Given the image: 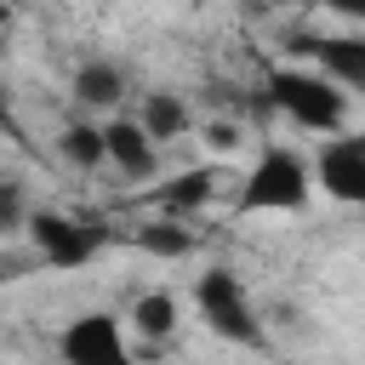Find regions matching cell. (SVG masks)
<instances>
[{
  "mask_svg": "<svg viewBox=\"0 0 365 365\" xmlns=\"http://www.w3.org/2000/svg\"><path fill=\"white\" fill-rule=\"evenodd\" d=\"M314 200V171L297 148L274 143L251 160V171L234 188V217H297Z\"/></svg>",
  "mask_w": 365,
  "mask_h": 365,
  "instance_id": "6da1fadb",
  "label": "cell"
},
{
  "mask_svg": "<svg viewBox=\"0 0 365 365\" xmlns=\"http://www.w3.org/2000/svg\"><path fill=\"white\" fill-rule=\"evenodd\" d=\"M262 103L274 114H285L297 131H342L348 114H354V97L319 74V68H268V86H262Z\"/></svg>",
  "mask_w": 365,
  "mask_h": 365,
  "instance_id": "7a4b0ae2",
  "label": "cell"
},
{
  "mask_svg": "<svg viewBox=\"0 0 365 365\" xmlns=\"http://www.w3.org/2000/svg\"><path fill=\"white\" fill-rule=\"evenodd\" d=\"M23 234H29V245H34V257L46 262V268H57V274H74V268H86L114 234H108V217H97V211H34L29 205V217H23Z\"/></svg>",
  "mask_w": 365,
  "mask_h": 365,
  "instance_id": "3957f363",
  "label": "cell"
},
{
  "mask_svg": "<svg viewBox=\"0 0 365 365\" xmlns=\"http://www.w3.org/2000/svg\"><path fill=\"white\" fill-rule=\"evenodd\" d=\"M194 314L205 319V331H211V336H222V342H234V348H262L257 302H251L245 279H240L228 262L200 268V279H194Z\"/></svg>",
  "mask_w": 365,
  "mask_h": 365,
  "instance_id": "277c9868",
  "label": "cell"
},
{
  "mask_svg": "<svg viewBox=\"0 0 365 365\" xmlns=\"http://www.w3.org/2000/svg\"><path fill=\"white\" fill-rule=\"evenodd\" d=\"M314 188L336 205H365V137H354L348 125L342 131H325L319 154H314Z\"/></svg>",
  "mask_w": 365,
  "mask_h": 365,
  "instance_id": "5b68a950",
  "label": "cell"
},
{
  "mask_svg": "<svg viewBox=\"0 0 365 365\" xmlns=\"http://www.w3.org/2000/svg\"><path fill=\"white\" fill-rule=\"evenodd\" d=\"M57 354L68 365H125L131 359V342H125V325L108 308H86V314H74L57 331Z\"/></svg>",
  "mask_w": 365,
  "mask_h": 365,
  "instance_id": "8992f818",
  "label": "cell"
},
{
  "mask_svg": "<svg viewBox=\"0 0 365 365\" xmlns=\"http://www.w3.org/2000/svg\"><path fill=\"white\" fill-rule=\"evenodd\" d=\"M291 51H302L342 91H359L365 86V34H291Z\"/></svg>",
  "mask_w": 365,
  "mask_h": 365,
  "instance_id": "52a82bcc",
  "label": "cell"
},
{
  "mask_svg": "<svg viewBox=\"0 0 365 365\" xmlns=\"http://www.w3.org/2000/svg\"><path fill=\"white\" fill-rule=\"evenodd\" d=\"M103 165H114L125 182H148L160 171V143L131 114H114V120H103Z\"/></svg>",
  "mask_w": 365,
  "mask_h": 365,
  "instance_id": "ba28073f",
  "label": "cell"
},
{
  "mask_svg": "<svg viewBox=\"0 0 365 365\" xmlns=\"http://www.w3.org/2000/svg\"><path fill=\"white\" fill-rule=\"evenodd\" d=\"M217 188H222V171L205 160V165H188V171L154 182V188H148V205L165 211V217H194V211H205V205L217 200Z\"/></svg>",
  "mask_w": 365,
  "mask_h": 365,
  "instance_id": "9c48e42d",
  "label": "cell"
},
{
  "mask_svg": "<svg viewBox=\"0 0 365 365\" xmlns=\"http://www.w3.org/2000/svg\"><path fill=\"white\" fill-rule=\"evenodd\" d=\"M131 120H137L154 143H177V137H188V131H194V108H188V97H182V91H171V86L143 91Z\"/></svg>",
  "mask_w": 365,
  "mask_h": 365,
  "instance_id": "30bf717a",
  "label": "cell"
},
{
  "mask_svg": "<svg viewBox=\"0 0 365 365\" xmlns=\"http://www.w3.org/2000/svg\"><path fill=\"white\" fill-rule=\"evenodd\" d=\"M68 91H74V103H80L86 114L120 108V97H125V68H120V63H108V57H91V63H80V68H74Z\"/></svg>",
  "mask_w": 365,
  "mask_h": 365,
  "instance_id": "8fae6325",
  "label": "cell"
},
{
  "mask_svg": "<svg viewBox=\"0 0 365 365\" xmlns=\"http://www.w3.org/2000/svg\"><path fill=\"white\" fill-rule=\"evenodd\" d=\"M194 228H188V217H165V211H154L143 228H137V251H148L154 262H182V257H194Z\"/></svg>",
  "mask_w": 365,
  "mask_h": 365,
  "instance_id": "7c38bea8",
  "label": "cell"
},
{
  "mask_svg": "<svg viewBox=\"0 0 365 365\" xmlns=\"http://www.w3.org/2000/svg\"><path fill=\"white\" fill-rule=\"evenodd\" d=\"M131 325H137L143 342H171L177 325H182V308H177L171 291H137V302H131Z\"/></svg>",
  "mask_w": 365,
  "mask_h": 365,
  "instance_id": "4fadbf2b",
  "label": "cell"
},
{
  "mask_svg": "<svg viewBox=\"0 0 365 365\" xmlns=\"http://www.w3.org/2000/svg\"><path fill=\"white\" fill-rule=\"evenodd\" d=\"M57 154L74 171H103V125L97 120H68L63 137H57Z\"/></svg>",
  "mask_w": 365,
  "mask_h": 365,
  "instance_id": "5bb4252c",
  "label": "cell"
},
{
  "mask_svg": "<svg viewBox=\"0 0 365 365\" xmlns=\"http://www.w3.org/2000/svg\"><path fill=\"white\" fill-rule=\"evenodd\" d=\"M23 217H29V200H23V188L0 177V234H17V228H23Z\"/></svg>",
  "mask_w": 365,
  "mask_h": 365,
  "instance_id": "9a60e30c",
  "label": "cell"
},
{
  "mask_svg": "<svg viewBox=\"0 0 365 365\" xmlns=\"http://www.w3.org/2000/svg\"><path fill=\"white\" fill-rule=\"evenodd\" d=\"M205 143H211L217 154H234V148H240V125H234V120H211V125H205Z\"/></svg>",
  "mask_w": 365,
  "mask_h": 365,
  "instance_id": "2e32d148",
  "label": "cell"
},
{
  "mask_svg": "<svg viewBox=\"0 0 365 365\" xmlns=\"http://www.w3.org/2000/svg\"><path fill=\"white\" fill-rule=\"evenodd\" d=\"M325 11H336L342 23H365V0H319Z\"/></svg>",
  "mask_w": 365,
  "mask_h": 365,
  "instance_id": "e0dca14e",
  "label": "cell"
},
{
  "mask_svg": "<svg viewBox=\"0 0 365 365\" xmlns=\"http://www.w3.org/2000/svg\"><path fill=\"white\" fill-rule=\"evenodd\" d=\"M0 125H11V97H6V86H0Z\"/></svg>",
  "mask_w": 365,
  "mask_h": 365,
  "instance_id": "ac0fdd59",
  "label": "cell"
}]
</instances>
